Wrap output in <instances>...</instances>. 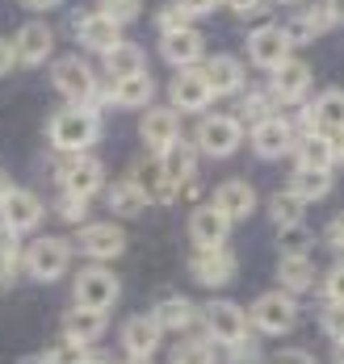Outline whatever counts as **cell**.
<instances>
[{
    "label": "cell",
    "mask_w": 344,
    "mask_h": 364,
    "mask_svg": "<svg viewBox=\"0 0 344 364\" xmlns=\"http://www.w3.org/2000/svg\"><path fill=\"white\" fill-rule=\"evenodd\" d=\"M97 139H101V122L84 105H68V109H59L51 117V143L59 151H68V155H84Z\"/></svg>",
    "instance_id": "cell-1"
},
{
    "label": "cell",
    "mask_w": 344,
    "mask_h": 364,
    "mask_svg": "<svg viewBox=\"0 0 344 364\" xmlns=\"http://www.w3.org/2000/svg\"><path fill=\"white\" fill-rule=\"evenodd\" d=\"M21 264H26V272H30L34 281H59V277L68 272V264H72V247H68V239L46 235V239H34V243L26 247Z\"/></svg>",
    "instance_id": "cell-2"
},
{
    "label": "cell",
    "mask_w": 344,
    "mask_h": 364,
    "mask_svg": "<svg viewBox=\"0 0 344 364\" xmlns=\"http://www.w3.org/2000/svg\"><path fill=\"white\" fill-rule=\"evenodd\" d=\"M55 88L72 101V105H84V109H93L97 105V80H93V68L76 59V55H63L59 63H55ZM97 113V109H93Z\"/></svg>",
    "instance_id": "cell-3"
},
{
    "label": "cell",
    "mask_w": 344,
    "mask_h": 364,
    "mask_svg": "<svg viewBox=\"0 0 344 364\" xmlns=\"http://www.w3.org/2000/svg\"><path fill=\"white\" fill-rule=\"evenodd\" d=\"M248 323L261 331V335H286V331H294V323H298V306H294L290 293H281V289L265 293V297H256Z\"/></svg>",
    "instance_id": "cell-4"
},
{
    "label": "cell",
    "mask_w": 344,
    "mask_h": 364,
    "mask_svg": "<svg viewBox=\"0 0 344 364\" xmlns=\"http://www.w3.org/2000/svg\"><path fill=\"white\" fill-rule=\"evenodd\" d=\"M202 323H206V339H210V343L235 348L239 339H248V314H244L235 301H210V306L202 310Z\"/></svg>",
    "instance_id": "cell-5"
},
{
    "label": "cell",
    "mask_w": 344,
    "mask_h": 364,
    "mask_svg": "<svg viewBox=\"0 0 344 364\" xmlns=\"http://www.w3.org/2000/svg\"><path fill=\"white\" fill-rule=\"evenodd\" d=\"M105 184V172H101V164L93 159V155H68L63 164H59V188L68 193V197H93L97 188Z\"/></svg>",
    "instance_id": "cell-6"
},
{
    "label": "cell",
    "mask_w": 344,
    "mask_h": 364,
    "mask_svg": "<svg viewBox=\"0 0 344 364\" xmlns=\"http://www.w3.org/2000/svg\"><path fill=\"white\" fill-rule=\"evenodd\" d=\"M118 301V277L110 268H84L76 277V306L84 310H101V314H110V306Z\"/></svg>",
    "instance_id": "cell-7"
},
{
    "label": "cell",
    "mask_w": 344,
    "mask_h": 364,
    "mask_svg": "<svg viewBox=\"0 0 344 364\" xmlns=\"http://www.w3.org/2000/svg\"><path fill=\"white\" fill-rule=\"evenodd\" d=\"M239 139H244V126H239V117H227V113H210L197 126V146L206 155H214V159L231 155L239 146Z\"/></svg>",
    "instance_id": "cell-8"
},
{
    "label": "cell",
    "mask_w": 344,
    "mask_h": 364,
    "mask_svg": "<svg viewBox=\"0 0 344 364\" xmlns=\"http://www.w3.org/2000/svg\"><path fill=\"white\" fill-rule=\"evenodd\" d=\"M76 243H80V252L93 255V259H114V255L126 252V230L114 226V222H84Z\"/></svg>",
    "instance_id": "cell-9"
},
{
    "label": "cell",
    "mask_w": 344,
    "mask_h": 364,
    "mask_svg": "<svg viewBox=\"0 0 344 364\" xmlns=\"http://www.w3.org/2000/svg\"><path fill=\"white\" fill-rule=\"evenodd\" d=\"M248 59L256 63V68H269V72H277L286 59H290V38L281 26H261V30H252L248 34Z\"/></svg>",
    "instance_id": "cell-10"
},
{
    "label": "cell",
    "mask_w": 344,
    "mask_h": 364,
    "mask_svg": "<svg viewBox=\"0 0 344 364\" xmlns=\"http://www.w3.org/2000/svg\"><path fill=\"white\" fill-rule=\"evenodd\" d=\"M38 222H42V201L30 188H13V193L4 197V205H0V226H4V230L21 235V230H34Z\"/></svg>",
    "instance_id": "cell-11"
},
{
    "label": "cell",
    "mask_w": 344,
    "mask_h": 364,
    "mask_svg": "<svg viewBox=\"0 0 344 364\" xmlns=\"http://www.w3.org/2000/svg\"><path fill=\"white\" fill-rule=\"evenodd\" d=\"M303 126L306 134H336L344 130V88H332V92H323V97H315V105L303 113Z\"/></svg>",
    "instance_id": "cell-12"
},
{
    "label": "cell",
    "mask_w": 344,
    "mask_h": 364,
    "mask_svg": "<svg viewBox=\"0 0 344 364\" xmlns=\"http://www.w3.org/2000/svg\"><path fill=\"white\" fill-rule=\"evenodd\" d=\"M168 97H172V109H177V113H202L210 101H214V92L206 88V80H202V72H197V68L172 75Z\"/></svg>",
    "instance_id": "cell-13"
},
{
    "label": "cell",
    "mask_w": 344,
    "mask_h": 364,
    "mask_svg": "<svg viewBox=\"0 0 344 364\" xmlns=\"http://www.w3.org/2000/svg\"><path fill=\"white\" fill-rule=\"evenodd\" d=\"M51 50H55V34H51V26H42V21H26V26L17 30V38H13V55H17L21 68H38Z\"/></svg>",
    "instance_id": "cell-14"
},
{
    "label": "cell",
    "mask_w": 344,
    "mask_h": 364,
    "mask_svg": "<svg viewBox=\"0 0 344 364\" xmlns=\"http://www.w3.org/2000/svg\"><path fill=\"white\" fill-rule=\"evenodd\" d=\"M231 277H235V255H231V247H210V252L193 255V281L197 285L223 289Z\"/></svg>",
    "instance_id": "cell-15"
},
{
    "label": "cell",
    "mask_w": 344,
    "mask_h": 364,
    "mask_svg": "<svg viewBox=\"0 0 344 364\" xmlns=\"http://www.w3.org/2000/svg\"><path fill=\"white\" fill-rule=\"evenodd\" d=\"M273 101H281V105H298L306 92H311V68L298 63V59H286L277 72H273Z\"/></svg>",
    "instance_id": "cell-16"
},
{
    "label": "cell",
    "mask_w": 344,
    "mask_h": 364,
    "mask_svg": "<svg viewBox=\"0 0 344 364\" xmlns=\"http://www.w3.org/2000/svg\"><path fill=\"white\" fill-rule=\"evenodd\" d=\"M227 235H231V222L223 218L214 205H202V210H193V218H189V239L197 243V252L227 247Z\"/></svg>",
    "instance_id": "cell-17"
},
{
    "label": "cell",
    "mask_w": 344,
    "mask_h": 364,
    "mask_svg": "<svg viewBox=\"0 0 344 364\" xmlns=\"http://www.w3.org/2000/svg\"><path fill=\"white\" fill-rule=\"evenodd\" d=\"M139 130H143V143L152 146L155 155H164L168 146L181 143V117H177V109H147Z\"/></svg>",
    "instance_id": "cell-18"
},
{
    "label": "cell",
    "mask_w": 344,
    "mask_h": 364,
    "mask_svg": "<svg viewBox=\"0 0 344 364\" xmlns=\"http://www.w3.org/2000/svg\"><path fill=\"white\" fill-rule=\"evenodd\" d=\"M294 143H298V134H294L290 122H281V117H269V122H256V126H252V151L265 155V159H281Z\"/></svg>",
    "instance_id": "cell-19"
},
{
    "label": "cell",
    "mask_w": 344,
    "mask_h": 364,
    "mask_svg": "<svg viewBox=\"0 0 344 364\" xmlns=\"http://www.w3.org/2000/svg\"><path fill=\"white\" fill-rule=\"evenodd\" d=\"M197 72H202L206 88H210L214 97H231V92L244 88V63L231 59V55H214V59H206Z\"/></svg>",
    "instance_id": "cell-20"
},
{
    "label": "cell",
    "mask_w": 344,
    "mask_h": 364,
    "mask_svg": "<svg viewBox=\"0 0 344 364\" xmlns=\"http://www.w3.org/2000/svg\"><path fill=\"white\" fill-rule=\"evenodd\" d=\"M160 55H164V63H172L177 72H189V63L202 59V34L185 26V30H172V34L160 38Z\"/></svg>",
    "instance_id": "cell-21"
},
{
    "label": "cell",
    "mask_w": 344,
    "mask_h": 364,
    "mask_svg": "<svg viewBox=\"0 0 344 364\" xmlns=\"http://www.w3.org/2000/svg\"><path fill=\"white\" fill-rule=\"evenodd\" d=\"M210 205H214L227 222H239L256 210V193H252L248 181H223L214 188V201H210Z\"/></svg>",
    "instance_id": "cell-22"
},
{
    "label": "cell",
    "mask_w": 344,
    "mask_h": 364,
    "mask_svg": "<svg viewBox=\"0 0 344 364\" xmlns=\"http://www.w3.org/2000/svg\"><path fill=\"white\" fill-rule=\"evenodd\" d=\"M135 188L147 197V201H160V205H168V201H177V184L168 181V172H164V164L160 159H143V164H135Z\"/></svg>",
    "instance_id": "cell-23"
},
{
    "label": "cell",
    "mask_w": 344,
    "mask_h": 364,
    "mask_svg": "<svg viewBox=\"0 0 344 364\" xmlns=\"http://www.w3.org/2000/svg\"><path fill=\"white\" fill-rule=\"evenodd\" d=\"M76 34H80V42H84L88 50L110 55L118 42H122V26H114V21L101 17V13H88V17H76Z\"/></svg>",
    "instance_id": "cell-24"
},
{
    "label": "cell",
    "mask_w": 344,
    "mask_h": 364,
    "mask_svg": "<svg viewBox=\"0 0 344 364\" xmlns=\"http://www.w3.org/2000/svg\"><path fill=\"white\" fill-rule=\"evenodd\" d=\"M160 335H164V331L155 327L152 314H139V318H130V323L122 327V348H126L130 356H147V360H152V352L160 348Z\"/></svg>",
    "instance_id": "cell-25"
},
{
    "label": "cell",
    "mask_w": 344,
    "mask_h": 364,
    "mask_svg": "<svg viewBox=\"0 0 344 364\" xmlns=\"http://www.w3.org/2000/svg\"><path fill=\"white\" fill-rule=\"evenodd\" d=\"M63 331H68V339H76V343H93V339H101V331H105V314L101 310H84V306H72L68 314H63Z\"/></svg>",
    "instance_id": "cell-26"
},
{
    "label": "cell",
    "mask_w": 344,
    "mask_h": 364,
    "mask_svg": "<svg viewBox=\"0 0 344 364\" xmlns=\"http://www.w3.org/2000/svg\"><path fill=\"white\" fill-rule=\"evenodd\" d=\"M152 92H155V84H152V75L143 72V75L114 80V88H110V101H114V105H122V109H143V105L152 101Z\"/></svg>",
    "instance_id": "cell-27"
},
{
    "label": "cell",
    "mask_w": 344,
    "mask_h": 364,
    "mask_svg": "<svg viewBox=\"0 0 344 364\" xmlns=\"http://www.w3.org/2000/svg\"><path fill=\"white\" fill-rule=\"evenodd\" d=\"M286 193H294L303 205H311V201H319V197H328V193H332V172L294 168V176H290V184H286Z\"/></svg>",
    "instance_id": "cell-28"
},
{
    "label": "cell",
    "mask_w": 344,
    "mask_h": 364,
    "mask_svg": "<svg viewBox=\"0 0 344 364\" xmlns=\"http://www.w3.org/2000/svg\"><path fill=\"white\" fill-rule=\"evenodd\" d=\"M155 327L160 331H189L197 323V310H193L189 297H164L160 306H155Z\"/></svg>",
    "instance_id": "cell-29"
},
{
    "label": "cell",
    "mask_w": 344,
    "mask_h": 364,
    "mask_svg": "<svg viewBox=\"0 0 344 364\" xmlns=\"http://www.w3.org/2000/svg\"><path fill=\"white\" fill-rule=\"evenodd\" d=\"M294 151H298V168H315V172H328L332 159H336L328 134H303V139L294 143Z\"/></svg>",
    "instance_id": "cell-30"
},
{
    "label": "cell",
    "mask_w": 344,
    "mask_h": 364,
    "mask_svg": "<svg viewBox=\"0 0 344 364\" xmlns=\"http://www.w3.org/2000/svg\"><path fill=\"white\" fill-rule=\"evenodd\" d=\"M277 281H281V293H303L311 289V281H315V268H311V259L306 255H286L281 259V268H277Z\"/></svg>",
    "instance_id": "cell-31"
},
{
    "label": "cell",
    "mask_w": 344,
    "mask_h": 364,
    "mask_svg": "<svg viewBox=\"0 0 344 364\" xmlns=\"http://www.w3.org/2000/svg\"><path fill=\"white\" fill-rule=\"evenodd\" d=\"M160 164H164V172H168V181L172 184H185L189 176H197L193 168H197V155H193V146L181 139L177 146H168L164 155H160Z\"/></svg>",
    "instance_id": "cell-32"
},
{
    "label": "cell",
    "mask_w": 344,
    "mask_h": 364,
    "mask_svg": "<svg viewBox=\"0 0 344 364\" xmlns=\"http://www.w3.org/2000/svg\"><path fill=\"white\" fill-rule=\"evenodd\" d=\"M105 68L114 80H126V75H143V46L135 42H118L114 50L105 55Z\"/></svg>",
    "instance_id": "cell-33"
},
{
    "label": "cell",
    "mask_w": 344,
    "mask_h": 364,
    "mask_svg": "<svg viewBox=\"0 0 344 364\" xmlns=\"http://www.w3.org/2000/svg\"><path fill=\"white\" fill-rule=\"evenodd\" d=\"M110 210L114 214H122V218H135V214H143V205H147V197L135 188V181H118V184H110Z\"/></svg>",
    "instance_id": "cell-34"
},
{
    "label": "cell",
    "mask_w": 344,
    "mask_h": 364,
    "mask_svg": "<svg viewBox=\"0 0 344 364\" xmlns=\"http://www.w3.org/2000/svg\"><path fill=\"white\" fill-rule=\"evenodd\" d=\"M303 201L294 197V193H277L273 197V205H269V214L277 222V230H286V226H303Z\"/></svg>",
    "instance_id": "cell-35"
},
{
    "label": "cell",
    "mask_w": 344,
    "mask_h": 364,
    "mask_svg": "<svg viewBox=\"0 0 344 364\" xmlns=\"http://www.w3.org/2000/svg\"><path fill=\"white\" fill-rule=\"evenodd\" d=\"M172 364H214V343L210 339H181L172 348Z\"/></svg>",
    "instance_id": "cell-36"
},
{
    "label": "cell",
    "mask_w": 344,
    "mask_h": 364,
    "mask_svg": "<svg viewBox=\"0 0 344 364\" xmlns=\"http://www.w3.org/2000/svg\"><path fill=\"white\" fill-rule=\"evenodd\" d=\"M323 26H328V13L319 9V13H303V17H294V21H290V26H281V30H286L290 46H294V42H311V38H319Z\"/></svg>",
    "instance_id": "cell-37"
},
{
    "label": "cell",
    "mask_w": 344,
    "mask_h": 364,
    "mask_svg": "<svg viewBox=\"0 0 344 364\" xmlns=\"http://www.w3.org/2000/svg\"><path fill=\"white\" fill-rule=\"evenodd\" d=\"M21 268V247H17V235L0 226V285H9Z\"/></svg>",
    "instance_id": "cell-38"
},
{
    "label": "cell",
    "mask_w": 344,
    "mask_h": 364,
    "mask_svg": "<svg viewBox=\"0 0 344 364\" xmlns=\"http://www.w3.org/2000/svg\"><path fill=\"white\" fill-rule=\"evenodd\" d=\"M84 360H88V348L76 343V339H59V343H51L46 356H42V364H84Z\"/></svg>",
    "instance_id": "cell-39"
},
{
    "label": "cell",
    "mask_w": 344,
    "mask_h": 364,
    "mask_svg": "<svg viewBox=\"0 0 344 364\" xmlns=\"http://www.w3.org/2000/svg\"><path fill=\"white\" fill-rule=\"evenodd\" d=\"M277 243H281V255H311L315 235H311L306 226H286V230L277 235Z\"/></svg>",
    "instance_id": "cell-40"
},
{
    "label": "cell",
    "mask_w": 344,
    "mask_h": 364,
    "mask_svg": "<svg viewBox=\"0 0 344 364\" xmlns=\"http://www.w3.org/2000/svg\"><path fill=\"white\" fill-rule=\"evenodd\" d=\"M101 17H110L114 26H126V21H135L139 13H143V0H101V9H97Z\"/></svg>",
    "instance_id": "cell-41"
},
{
    "label": "cell",
    "mask_w": 344,
    "mask_h": 364,
    "mask_svg": "<svg viewBox=\"0 0 344 364\" xmlns=\"http://www.w3.org/2000/svg\"><path fill=\"white\" fill-rule=\"evenodd\" d=\"M244 117H248V122H269V117H277V113H273V92H248V97H244Z\"/></svg>",
    "instance_id": "cell-42"
},
{
    "label": "cell",
    "mask_w": 344,
    "mask_h": 364,
    "mask_svg": "<svg viewBox=\"0 0 344 364\" xmlns=\"http://www.w3.org/2000/svg\"><path fill=\"white\" fill-rule=\"evenodd\" d=\"M319 327H323L332 339H336V343H340V339H344V306L328 301V306H323V314H319Z\"/></svg>",
    "instance_id": "cell-43"
},
{
    "label": "cell",
    "mask_w": 344,
    "mask_h": 364,
    "mask_svg": "<svg viewBox=\"0 0 344 364\" xmlns=\"http://www.w3.org/2000/svg\"><path fill=\"white\" fill-rule=\"evenodd\" d=\"M84 214H88V201L84 197H59V218L63 222H84Z\"/></svg>",
    "instance_id": "cell-44"
},
{
    "label": "cell",
    "mask_w": 344,
    "mask_h": 364,
    "mask_svg": "<svg viewBox=\"0 0 344 364\" xmlns=\"http://www.w3.org/2000/svg\"><path fill=\"white\" fill-rule=\"evenodd\" d=\"M231 360H235V364H261V348L252 343V335H248V339H239V343L231 348Z\"/></svg>",
    "instance_id": "cell-45"
},
{
    "label": "cell",
    "mask_w": 344,
    "mask_h": 364,
    "mask_svg": "<svg viewBox=\"0 0 344 364\" xmlns=\"http://www.w3.org/2000/svg\"><path fill=\"white\" fill-rule=\"evenodd\" d=\"M323 289H328V301L344 306V259L332 268V272H328V285H323Z\"/></svg>",
    "instance_id": "cell-46"
},
{
    "label": "cell",
    "mask_w": 344,
    "mask_h": 364,
    "mask_svg": "<svg viewBox=\"0 0 344 364\" xmlns=\"http://www.w3.org/2000/svg\"><path fill=\"white\" fill-rule=\"evenodd\" d=\"M185 26H189V17H185L177 4H168V9L160 13V30H164V34H172V30H185Z\"/></svg>",
    "instance_id": "cell-47"
},
{
    "label": "cell",
    "mask_w": 344,
    "mask_h": 364,
    "mask_svg": "<svg viewBox=\"0 0 344 364\" xmlns=\"http://www.w3.org/2000/svg\"><path fill=\"white\" fill-rule=\"evenodd\" d=\"M185 17H206V13H214L219 9V0H172Z\"/></svg>",
    "instance_id": "cell-48"
},
{
    "label": "cell",
    "mask_w": 344,
    "mask_h": 364,
    "mask_svg": "<svg viewBox=\"0 0 344 364\" xmlns=\"http://www.w3.org/2000/svg\"><path fill=\"white\" fill-rule=\"evenodd\" d=\"M273 364H315V356L311 352H281Z\"/></svg>",
    "instance_id": "cell-49"
},
{
    "label": "cell",
    "mask_w": 344,
    "mask_h": 364,
    "mask_svg": "<svg viewBox=\"0 0 344 364\" xmlns=\"http://www.w3.org/2000/svg\"><path fill=\"white\" fill-rule=\"evenodd\" d=\"M13 63H17V55H13V42H4V38H0V75L9 72Z\"/></svg>",
    "instance_id": "cell-50"
},
{
    "label": "cell",
    "mask_w": 344,
    "mask_h": 364,
    "mask_svg": "<svg viewBox=\"0 0 344 364\" xmlns=\"http://www.w3.org/2000/svg\"><path fill=\"white\" fill-rule=\"evenodd\" d=\"M323 13H328V21H340V26H344V0H328V9H323Z\"/></svg>",
    "instance_id": "cell-51"
},
{
    "label": "cell",
    "mask_w": 344,
    "mask_h": 364,
    "mask_svg": "<svg viewBox=\"0 0 344 364\" xmlns=\"http://www.w3.org/2000/svg\"><path fill=\"white\" fill-rule=\"evenodd\" d=\"M328 239H332L336 247H344V214H340L336 222H332V230H328Z\"/></svg>",
    "instance_id": "cell-52"
},
{
    "label": "cell",
    "mask_w": 344,
    "mask_h": 364,
    "mask_svg": "<svg viewBox=\"0 0 344 364\" xmlns=\"http://www.w3.org/2000/svg\"><path fill=\"white\" fill-rule=\"evenodd\" d=\"M227 4L235 13H256V9H261V0H227Z\"/></svg>",
    "instance_id": "cell-53"
},
{
    "label": "cell",
    "mask_w": 344,
    "mask_h": 364,
    "mask_svg": "<svg viewBox=\"0 0 344 364\" xmlns=\"http://www.w3.org/2000/svg\"><path fill=\"white\" fill-rule=\"evenodd\" d=\"M26 9H34V13H46V9H55V4H63V0H21Z\"/></svg>",
    "instance_id": "cell-54"
},
{
    "label": "cell",
    "mask_w": 344,
    "mask_h": 364,
    "mask_svg": "<svg viewBox=\"0 0 344 364\" xmlns=\"http://www.w3.org/2000/svg\"><path fill=\"white\" fill-rule=\"evenodd\" d=\"M332 155L344 164V130H336V134H332Z\"/></svg>",
    "instance_id": "cell-55"
},
{
    "label": "cell",
    "mask_w": 344,
    "mask_h": 364,
    "mask_svg": "<svg viewBox=\"0 0 344 364\" xmlns=\"http://www.w3.org/2000/svg\"><path fill=\"white\" fill-rule=\"evenodd\" d=\"M9 193H13V184H9V176H4V172H0V205H4V197H9Z\"/></svg>",
    "instance_id": "cell-56"
},
{
    "label": "cell",
    "mask_w": 344,
    "mask_h": 364,
    "mask_svg": "<svg viewBox=\"0 0 344 364\" xmlns=\"http://www.w3.org/2000/svg\"><path fill=\"white\" fill-rule=\"evenodd\" d=\"M84 364H110V356H105V352H88V360Z\"/></svg>",
    "instance_id": "cell-57"
},
{
    "label": "cell",
    "mask_w": 344,
    "mask_h": 364,
    "mask_svg": "<svg viewBox=\"0 0 344 364\" xmlns=\"http://www.w3.org/2000/svg\"><path fill=\"white\" fill-rule=\"evenodd\" d=\"M332 364H344V339L336 343V352H332Z\"/></svg>",
    "instance_id": "cell-58"
},
{
    "label": "cell",
    "mask_w": 344,
    "mask_h": 364,
    "mask_svg": "<svg viewBox=\"0 0 344 364\" xmlns=\"http://www.w3.org/2000/svg\"><path fill=\"white\" fill-rule=\"evenodd\" d=\"M130 364H152L147 356H130Z\"/></svg>",
    "instance_id": "cell-59"
},
{
    "label": "cell",
    "mask_w": 344,
    "mask_h": 364,
    "mask_svg": "<svg viewBox=\"0 0 344 364\" xmlns=\"http://www.w3.org/2000/svg\"><path fill=\"white\" fill-rule=\"evenodd\" d=\"M21 364H42V356H34V360H21Z\"/></svg>",
    "instance_id": "cell-60"
},
{
    "label": "cell",
    "mask_w": 344,
    "mask_h": 364,
    "mask_svg": "<svg viewBox=\"0 0 344 364\" xmlns=\"http://www.w3.org/2000/svg\"><path fill=\"white\" fill-rule=\"evenodd\" d=\"M277 4H298V0H277Z\"/></svg>",
    "instance_id": "cell-61"
}]
</instances>
